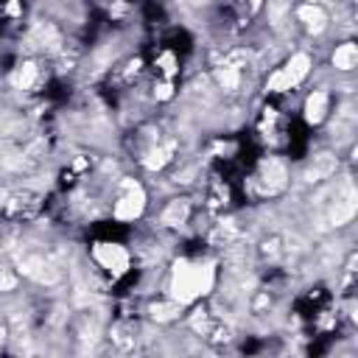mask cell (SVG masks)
<instances>
[{
	"label": "cell",
	"mask_w": 358,
	"mask_h": 358,
	"mask_svg": "<svg viewBox=\"0 0 358 358\" xmlns=\"http://www.w3.org/2000/svg\"><path fill=\"white\" fill-rule=\"evenodd\" d=\"M215 285V263L213 260H176L168 280V296L190 305L207 296Z\"/></svg>",
	"instance_id": "obj_1"
},
{
	"label": "cell",
	"mask_w": 358,
	"mask_h": 358,
	"mask_svg": "<svg viewBox=\"0 0 358 358\" xmlns=\"http://www.w3.org/2000/svg\"><path fill=\"white\" fill-rule=\"evenodd\" d=\"M310 67H313V62H310L308 53H294L282 67H277V70L268 76L266 92L280 95V92H288V90H294V87H299V84L308 78Z\"/></svg>",
	"instance_id": "obj_2"
},
{
	"label": "cell",
	"mask_w": 358,
	"mask_h": 358,
	"mask_svg": "<svg viewBox=\"0 0 358 358\" xmlns=\"http://www.w3.org/2000/svg\"><path fill=\"white\" fill-rule=\"evenodd\" d=\"M143 213H145V190L134 179H126L112 204V215H115V221L129 224V221H137Z\"/></svg>",
	"instance_id": "obj_3"
},
{
	"label": "cell",
	"mask_w": 358,
	"mask_h": 358,
	"mask_svg": "<svg viewBox=\"0 0 358 358\" xmlns=\"http://www.w3.org/2000/svg\"><path fill=\"white\" fill-rule=\"evenodd\" d=\"M92 260L112 277H123L131 268V255L123 243H112V241H101L92 246Z\"/></svg>",
	"instance_id": "obj_4"
},
{
	"label": "cell",
	"mask_w": 358,
	"mask_h": 358,
	"mask_svg": "<svg viewBox=\"0 0 358 358\" xmlns=\"http://www.w3.org/2000/svg\"><path fill=\"white\" fill-rule=\"evenodd\" d=\"M327 106H330L327 92H324V90H313V92L305 98L302 115H305V120H308L310 126H316V123H322V120L327 117Z\"/></svg>",
	"instance_id": "obj_5"
},
{
	"label": "cell",
	"mask_w": 358,
	"mask_h": 358,
	"mask_svg": "<svg viewBox=\"0 0 358 358\" xmlns=\"http://www.w3.org/2000/svg\"><path fill=\"white\" fill-rule=\"evenodd\" d=\"M330 64L341 73L358 70V42H341L336 45V50L330 53Z\"/></svg>",
	"instance_id": "obj_6"
},
{
	"label": "cell",
	"mask_w": 358,
	"mask_h": 358,
	"mask_svg": "<svg viewBox=\"0 0 358 358\" xmlns=\"http://www.w3.org/2000/svg\"><path fill=\"white\" fill-rule=\"evenodd\" d=\"M296 20H299L308 31H322L324 22H327V14H324L322 6H316V3H305V6L296 8Z\"/></svg>",
	"instance_id": "obj_7"
},
{
	"label": "cell",
	"mask_w": 358,
	"mask_h": 358,
	"mask_svg": "<svg viewBox=\"0 0 358 358\" xmlns=\"http://www.w3.org/2000/svg\"><path fill=\"white\" fill-rule=\"evenodd\" d=\"M182 302H176V299H162V302H154L151 305V319H157V322H173L179 313H182Z\"/></svg>",
	"instance_id": "obj_8"
},
{
	"label": "cell",
	"mask_w": 358,
	"mask_h": 358,
	"mask_svg": "<svg viewBox=\"0 0 358 358\" xmlns=\"http://www.w3.org/2000/svg\"><path fill=\"white\" fill-rule=\"evenodd\" d=\"M187 201L185 199H173L168 207H165V213H162V224H168V227H179V224H185L187 221Z\"/></svg>",
	"instance_id": "obj_9"
},
{
	"label": "cell",
	"mask_w": 358,
	"mask_h": 358,
	"mask_svg": "<svg viewBox=\"0 0 358 358\" xmlns=\"http://www.w3.org/2000/svg\"><path fill=\"white\" fill-rule=\"evenodd\" d=\"M36 64L34 62H22L17 70H14V76H11V84L17 87V90H31L34 87V81H36Z\"/></svg>",
	"instance_id": "obj_10"
},
{
	"label": "cell",
	"mask_w": 358,
	"mask_h": 358,
	"mask_svg": "<svg viewBox=\"0 0 358 358\" xmlns=\"http://www.w3.org/2000/svg\"><path fill=\"white\" fill-rule=\"evenodd\" d=\"M157 67H159V76H162V78H173L176 70H179L176 53H173V50H162V53L157 56Z\"/></svg>",
	"instance_id": "obj_11"
},
{
	"label": "cell",
	"mask_w": 358,
	"mask_h": 358,
	"mask_svg": "<svg viewBox=\"0 0 358 358\" xmlns=\"http://www.w3.org/2000/svg\"><path fill=\"white\" fill-rule=\"evenodd\" d=\"M154 95H157L159 101H168V98L173 95V81H171V78H162V81L154 87Z\"/></svg>",
	"instance_id": "obj_12"
},
{
	"label": "cell",
	"mask_w": 358,
	"mask_h": 358,
	"mask_svg": "<svg viewBox=\"0 0 358 358\" xmlns=\"http://www.w3.org/2000/svg\"><path fill=\"white\" fill-rule=\"evenodd\" d=\"M350 268H352V271H355V274H358V255H355V257H352V260H350Z\"/></svg>",
	"instance_id": "obj_13"
},
{
	"label": "cell",
	"mask_w": 358,
	"mask_h": 358,
	"mask_svg": "<svg viewBox=\"0 0 358 358\" xmlns=\"http://www.w3.org/2000/svg\"><path fill=\"white\" fill-rule=\"evenodd\" d=\"M355 8H358V0H355Z\"/></svg>",
	"instance_id": "obj_14"
}]
</instances>
